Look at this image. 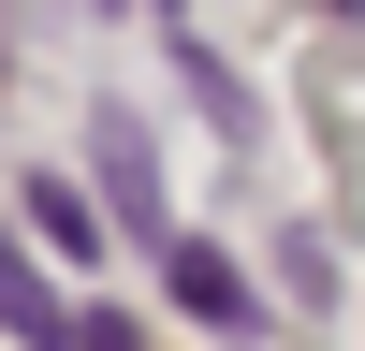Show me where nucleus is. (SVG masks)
<instances>
[{
    "instance_id": "nucleus-1",
    "label": "nucleus",
    "mask_w": 365,
    "mask_h": 351,
    "mask_svg": "<svg viewBox=\"0 0 365 351\" xmlns=\"http://www.w3.org/2000/svg\"><path fill=\"white\" fill-rule=\"evenodd\" d=\"M0 307H15V322H29V337H58V307H44V292H29V278H15V263H0Z\"/></svg>"
}]
</instances>
